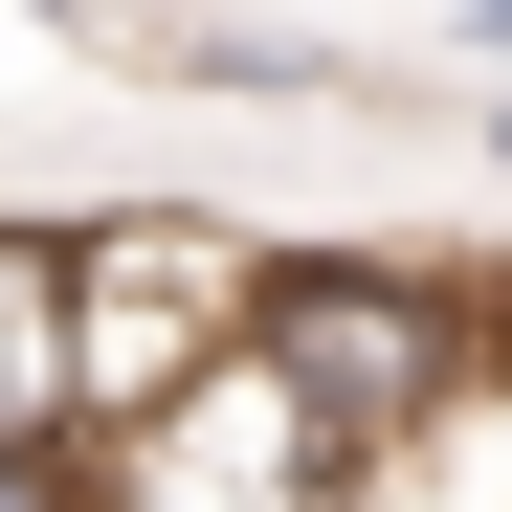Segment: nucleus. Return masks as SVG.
<instances>
[{"label":"nucleus","instance_id":"1","mask_svg":"<svg viewBox=\"0 0 512 512\" xmlns=\"http://www.w3.org/2000/svg\"><path fill=\"white\" fill-rule=\"evenodd\" d=\"M268 223L223 201H67V446H112V423L201 401L245 334H268Z\"/></svg>","mask_w":512,"mask_h":512},{"label":"nucleus","instance_id":"2","mask_svg":"<svg viewBox=\"0 0 512 512\" xmlns=\"http://www.w3.org/2000/svg\"><path fill=\"white\" fill-rule=\"evenodd\" d=\"M90 512H357V468L312 446V401L268 379V334H245L201 401H156V423L90 446Z\"/></svg>","mask_w":512,"mask_h":512},{"label":"nucleus","instance_id":"3","mask_svg":"<svg viewBox=\"0 0 512 512\" xmlns=\"http://www.w3.org/2000/svg\"><path fill=\"white\" fill-rule=\"evenodd\" d=\"M90 67H134V90H201V112H423L401 67L312 45V23H223V0H179V23H112Z\"/></svg>","mask_w":512,"mask_h":512},{"label":"nucleus","instance_id":"4","mask_svg":"<svg viewBox=\"0 0 512 512\" xmlns=\"http://www.w3.org/2000/svg\"><path fill=\"white\" fill-rule=\"evenodd\" d=\"M0 446H67V201H0Z\"/></svg>","mask_w":512,"mask_h":512},{"label":"nucleus","instance_id":"5","mask_svg":"<svg viewBox=\"0 0 512 512\" xmlns=\"http://www.w3.org/2000/svg\"><path fill=\"white\" fill-rule=\"evenodd\" d=\"M357 512H512V379H468L446 423H401L357 468Z\"/></svg>","mask_w":512,"mask_h":512},{"label":"nucleus","instance_id":"6","mask_svg":"<svg viewBox=\"0 0 512 512\" xmlns=\"http://www.w3.org/2000/svg\"><path fill=\"white\" fill-rule=\"evenodd\" d=\"M446 67H468V90H512V0H446Z\"/></svg>","mask_w":512,"mask_h":512},{"label":"nucleus","instance_id":"7","mask_svg":"<svg viewBox=\"0 0 512 512\" xmlns=\"http://www.w3.org/2000/svg\"><path fill=\"white\" fill-rule=\"evenodd\" d=\"M490 179H512V90H490Z\"/></svg>","mask_w":512,"mask_h":512}]
</instances>
